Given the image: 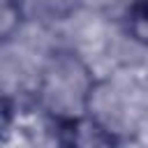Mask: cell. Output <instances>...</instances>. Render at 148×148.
I'll list each match as a JSON object with an SVG mask.
<instances>
[{"label": "cell", "instance_id": "cell-1", "mask_svg": "<svg viewBox=\"0 0 148 148\" xmlns=\"http://www.w3.org/2000/svg\"><path fill=\"white\" fill-rule=\"evenodd\" d=\"M92 90V79L81 60L74 56H56L44 69L39 95L49 113L58 116L62 123L81 118Z\"/></svg>", "mask_w": 148, "mask_h": 148}, {"label": "cell", "instance_id": "cell-2", "mask_svg": "<svg viewBox=\"0 0 148 148\" xmlns=\"http://www.w3.org/2000/svg\"><path fill=\"white\" fill-rule=\"evenodd\" d=\"M62 148H118L116 136L95 118H72L60 130Z\"/></svg>", "mask_w": 148, "mask_h": 148}, {"label": "cell", "instance_id": "cell-3", "mask_svg": "<svg viewBox=\"0 0 148 148\" xmlns=\"http://www.w3.org/2000/svg\"><path fill=\"white\" fill-rule=\"evenodd\" d=\"M127 30L139 44L148 46V0L132 2L127 12Z\"/></svg>", "mask_w": 148, "mask_h": 148}]
</instances>
